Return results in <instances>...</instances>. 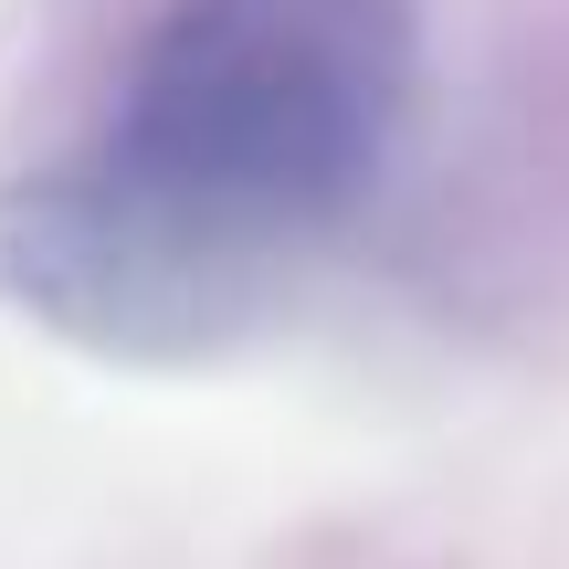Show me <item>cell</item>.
Returning a JSON list of instances; mask_svg holds the SVG:
<instances>
[{
  "mask_svg": "<svg viewBox=\"0 0 569 569\" xmlns=\"http://www.w3.org/2000/svg\"><path fill=\"white\" fill-rule=\"evenodd\" d=\"M422 0H169L74 148L0 180V306L106 369L296 317L401 169Z\"/></svg>",
  "mask_w": 569,
  "mask_h": 569,
  "instance_id": "cell-1",
  "label": "cell"
}]
</instances>
